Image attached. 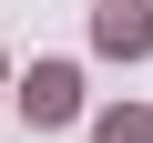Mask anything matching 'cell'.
<instances>
[{"label":"cell","mask_w":153,"mask_h":143,"mask_svg":"<svg viewBox=\"0 0 153 143\" xmlns=\"http://www.w3.org/2000/svg\"><path fill=\"white\" fill-rule=\"evenodd\" d=\"M102 51H153V0H102Z\"/></svg>","instance_id":"1"},{"label":"cell","mask_w":153,"mask_h":143,"mask_svg":"<svg viewBox=\"0 0 153 143\" xmlns=\"http://www.w3.org/2000/svg\"><path fill=\"white\" fill-rule=\"evenodd\" d=\"M21 112H31V123H71V72H61V61H41L31 82H21Z\"/></svg>","instance_id":"2"},{"label":"cell","mask_w":153,"mask_h":143,"mask_svg":"<svg viewBox=\"0 0 153 143\" xmlns=\"http://www.w3.org/2000/svg\"><path fill=\"white\" fill-rule=\"evenodd\" d=\"M102 143H153V123H143V112H112V123H102Z\"/></svg>","instance_id":"3"}]
</instances>
